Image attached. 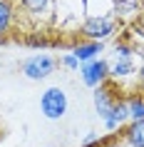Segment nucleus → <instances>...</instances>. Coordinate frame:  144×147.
<instances>
[{"mask_svg": "<svg viewBox=\"0 0 144 147\" xmlns=\"http://www.w3.org/2000/svg\"><path fill=\"white\" fill-rule=\"evenodd\" d=\"M114 32H117V20L109 15H92L80 28V35L84 40H92V42H104Z\"/></svg>", "mask_w": 144, "mask_h": 147, "instance_id": "nucleus-1", "label": "nucleus"}, {"mask_svg": "<svg viewBox=\"0 0 144 147\" xmlns=\"http://www.w3.org/2000/svg\"><path fill=\"white\" fill-rule=\"evenodd\" d=\"M55 70H57V60H55L52 55H30L27 60L20 62V72H23L27 80H45L50 78Z\"/></svg>", "mask_w": 144, "mask_h": 147, "instance_id": "nucleus-2", "label": "nucleus"}, {"mask_svg": "<svg viewBox=\"0 0 144 147\" xmlns=\"http://www.w3.org/2000/svg\"><path fill=\"white\" fill-rule=\"evenodd\" d=\"M40 112L47 120H62L67 112V95L62 87H47L40 95Z\"/></svg>", "mask_w": 144, "mask_h": 147, "instance_id": "nucleus-3", "label": "nucleus"}, {"mask_svg": "<svg viewBox=\"0 0 144 147\" xmlns=\"http://www.w3.org/2000/svg\"><path fill=\"white\" fill-rule=\"evenodd\" d=\"M80 78H82V82L87 87H92V90L99 87V85H104L107 80H109V62L102 60V57L84 62L82 67H80Z\"/></svg>", "mask_w": 144, "mask_h": 147, "instance_id": "nucleus-4", "label": "nucleus"}, {"mask_svg": "<svg viewBox=\"0 0 144 147\" xmlns=\"http://www.w3.org/2000/svg\"><path fill=\"white\" fill-rule=\"evenodd\" d=\"M92 100H94V110H97V115L104 120V117L109 115V110L114 107V102L119 100V97H117V90H114V85L107 80L104 85L94 87V92H92Z\"/></svg>", "mask_w": 144, "mask_h": 147, "instance_id": "nucleus-5", "label": "nucleus"}, {"mask_svg": "<svg viewBox=\"0 0 144 147\" xmlns=\"http://www.w3.org/2000/svg\"><path fill=\"white\" fill-rule=\"evenodd\" d=\"M127 120H129V102L119 97V100L114 102V107L109 110V115L104 117V127H107L109 132H114V130H122Z\"/></svg>", "mask_w": 144, "mask_h": 147, "instance_id": "nucleus-6", "label": "nucleus"}, {"mask_svg": "<svg viewBox=\"0 0 144 147\" xmlns=\"http://www.w3.org/2000/svg\"><path fill=\"white\" fill-rule=\"evenodd\" d=\"M137 72V60L134 57H114V62L109 65V80H127L134 78Z\"/></svg>", "mask_w": 144, "mask_h": 147, "instance_id": "nucleus-7", "label": "nucleus"}, {"mask_svg": "<svg viewBox=\"0 0 144 147\" xmlns=\"http://www.w3.org/2000/svg\"><path fill=\"white\" fill-rule=\"evenodd\" d=\"M122 137L129 147H144V120H132L122 130Z\"/></svg>", "mask_w": 144, "mask_h": 147, "instance_id": "nucleus-8", "label": "nucleus"}, {"mask_svg": "<svg viewBox=\"0 0 144 147\" xmlns=\"http://www.w3.org/2000/svg\"><path fill=\"white\" fill-rule=\"evenodd\" d=\"M102 53V42H92V40H84V42H77L72 47V55L82 62H90V60H97V55Z\"/></svg>", "mask_w": 144, "mask_h": 147, "instance_id": "nucleus-9", "label": "nucleus"}, {"mask_svg": "<svg viewBox=\"0 0 144 147\" xmlns=\"http://www.w3.org/2000/svg\"><path fill=\"white\" fill-rule=\"evenodd\" d=\"M15 20V3L13 0H0V38H5Z\"/></svg>", "mask_w": 144, "mask_h": 147, "instance_id": "nucleus-10", "label": "nucleus"}, {"mask_svg": "<svg viewBox=\"0 0 144 147\" xmlns=\"http://www.w3.org/2000/svg\"><path fill=\"white\" fill-rule=\"evenodd\" d=\"M17 5L23 8L25 15H40V13H45L50 0H17Z\"/></svg>", "mask_w": 144, "mask_h": 147, "instance_id": "nucleus-11", "label": "nucleus"}, {"mask_svg": "<svg viewBox=\"0 0 144 147\" xmlns=\"http://www.w3.org/2000/svg\"><path fill=\"white\" fill-rule=\"evenodd\" d=\"M127 102H129V120H144V95L137 92Z\"/></svg>", "mask_w": 144, "mask_h": 147, "instance_id": "nucleus-12", "label": "nucleus"}, {"mask_svg": "<svg viewBox=\"0 0 144 147\" xmlns=\"http://www.w3.org/2000/svg\"><path fill=\"white\" fill-rule=\"evenodd\" d=\"M114 140H117L114 135H112V137H97V135H87L82 147H109Z\"/></svg>", "mask_w": 144, "mask_h": 147, "instance_id": "nucleus-13", "label": "nucleus"}, {"mask_svg": "<svg viewBox=\"0 0 144 147\" xmlns=\"http://www.w3.org/2000/svg\"><path fill=\"white\" fill-rule=\"evenodd\" d=\"M114 8H117V15H134L137 13V0H117V5H114Z\"/></svg>", "mask_w": 144, "mask_h": 147, "instance_id": "nucleus-14", "label": "nucleus"}, {"mask_svg": "<svg viewBox=\"0 0 144 147\" xmlns=\"http://www.w3.org/2000/svg\"><path fill=\"white\" fill-rule=\"evenodd\" d=\"M134 53H137L134 45H129V42H124V40L114 45V57H134Z\"/></svg>", "mask_w": 144, "mask_h": 147, "instance_id": "nucleus-15", "label": "nucleus"}, {"mask_svg": "<svg viewBox=\"0 0 144 147\" xmlns=\"http://www.w3.org/2000/svg\"><path fill=\"white\" fill-rule=\"evenodd\" d=\"M62 65H65V67H70V70H80V60H77L72 53L62 57Z\"/></svg>", "mask_w": 144, "mask_h": 147, "instance_id": "nucleus-16", "label": "nucleus"}, {"mask_svg": "<svg viewBox=\"0 0 144 147\" xmlns=\"http://www.w3.org/2000/svg\"><path fill=\"white\" fill-rule=\"evenodd\" d=\"M137 75H139V82H142V87H144V62L139 65V72H137Z\"/></svg>", "mask_w": 144, "mask_h": 147, "instance_id": "nucleus-17", "label": "nucleus"}, {"mask_svg": "<svg viewBox=\"0 0 144 147\" xmlns=\"http://www.w3.org/2000/svg\"><path fill=\"white\" fill-rule=\"evenodd\" d=\"M142 30H144V13H142Z\"/></svg>", "mask_w": 144, "mask_h": 147, "instance_id": "nucleus-18", "label": "nucleus"}, {"mask_svg": "<svg viewBox=\"0 0 144 147\" xmlns=\"http://www.w3.org/2000/svg\"><path fill=\"white\" fill-rule=\"evenodd\" d=\"M47 147H57V145H47Z\"/></svg>", "mask_w": 144, "mask_h": 147, "instance_id": "nucleus-19", "label": "nucleus"}]
</instances>
